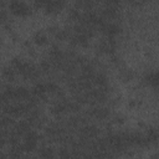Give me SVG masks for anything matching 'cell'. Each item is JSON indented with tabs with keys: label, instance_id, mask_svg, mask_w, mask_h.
<instances>
[{
	"label": "cell",
	"instance_id": "cell-3",
	"mask_svg": "<svg viewBox=\"0 0 159 159\" xmlns=\"http://www.w3.org/2000/svg\"><path fill=\"white\" fill-rule=\"evenodd\" d=\"M39 154L41 157H46V158H50L53 155V150L51 148H41V150L39 152Z\"/></svg>",
	"mask_w": 159,
	"mask_h": 159
},
{
	"label": "cell",
	"instance_id": "cell-2",
	"mask_svg": "<svg viewBox=\"0 0 159 159\" xmlns=\"http://www.w3.org/2000/svg\"><path fill=\"white\" fill-rule=\"evenodd\" d=\"M1 76H2V78L6 80L7 82H12V81H15V78H16L17 72H16V70L10 65V66H6V67H4V68L1 70Z\"/></svg>",
	"mask_w": 159,
	"mask_h": 159
},
{
	"label": "cell",
	"instance_id": "cell-1",
	"mask_svg": "<svg viewBox=\"0 0 159 159\" xmlns=\"http://www.w3.org/2000/svg\"><path fill=\"white\" fill-rule=\"evenodd\" d=\"M32 41H34V43L37 45V46H45V45L48 43V36H47V34H46L45 31L39 30V31H36V32L34 34Z\"/></svg>",
	"mask_w": 159,
	"mask_h": 159
},
{
	"label": "cell",
	"instance_id": "cell-4",
	"mask_svg": "<svg viewBox=\"0 0 159 159\" xmlns=\"http://www.w3.org/2000/svg\"><path fill=\"white\" fill-rule=\"evenodd\" d=\"M0 48H1V41H0Z\"/></svg>",
	"mask_w": 159,
	"mask_h": 159
}]
</instances>
